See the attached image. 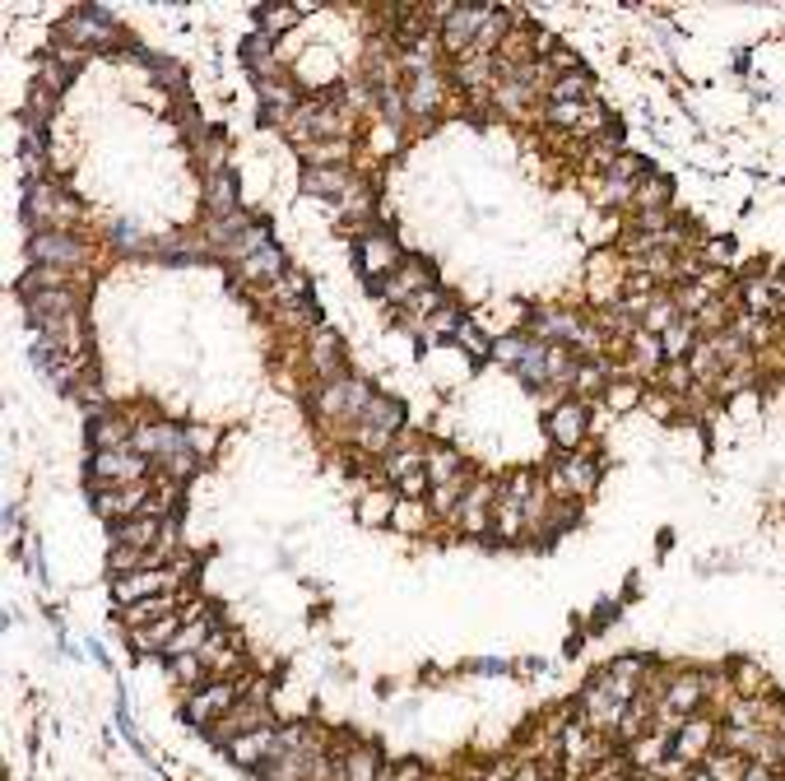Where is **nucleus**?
<instances>
[{"label":"nucleus","instance_id":"41","mask_svg":"<svg viewBox=\"0 0 785 781\" xmlns=\"http://www.w3.org/2000/svg\"><path fill=\"white\" fill-rule=\"evenodd\" d=\"M729 684H735L739 698H772V680H766L758 666H748V661L729 670Z\"/></svg>","mask_w":785,"mask_h":781},{"label":"nucleus","instance_id":"4","mask_svg":"<svg viewBox=\"0 0 785 781\" xmlns=\"http://www.w3.org/2000/svg\"><path fill=\"white\" fill-rule=\"evenodd\" d=\"M600 489V461L590 451H557L549 471V493L557 502H581Z\"/></svg>","mask_w":785,"mask_h":781},{"label":"nucleus","instance_id":"14","mask_svg":"<svg viewBox=\"0 0 785 781\" xmlns=\"http://www.w3.org/2000/svg\"><path fill=\"white\" fill-rule=\"evenodd\" d=\"M544 428H549V438H553L557 451H581L586 432H590V410H586V401H563V405H553V410H549V419H544Z\"/></svg>","mask_w":785,"mask_h":781},{"label":"nucleus","instance_id":"53","mask_svg":"<svg viewBox=\"0 0 785 781\" xmlns=\"http://www.w3.org/2000/svg\"><path fill=\"white\" fill-rule=\"evenodd\" d=\"M516 768H520V758H498L479 772V781H516Z\"/></svg>","mask_w":785,"mask_h":781},{"label":"nucleus","instance_id":"54","mask_svg":"<svg viewBox=\"0 0 785 781\" xmlns=\"http://www.w3.org/2000/svg\"><path fill=\"white\" fill-rule=\"evenodd\" d=\"M159 465H163V471H168L172 479H182V475L196 471V451L186 447V451H177V456H168V461H159Z\"/></svg>","mask_w":785,"mask_h":781},{"label":"nucleus","instance_id":"56","mask_svg":"<svg viewBox=\"0 0 785 781\" xmlns=\"http://www.w3.org/2000/svg\"><path fill=\"white\" fill-rule=\"evenodd\" d=\"M387 781H428V777H424V768H418L414 758H405V762H391V768H387Z\"/></svg>","mask_w":785,"mask_h":781},{"label":"nucleus","instance_id":"16","mask_svg":"<svg viewBox=\"0 0 785 781\" xmlns=\"http://www.w3.org/2000/svg\"><path fill=\"white\" fill-rule=\"evenodd\" d=\"M28 260L33 266H61V270H79L84 266V247L70 233H33L28 237Z\"/></svg>","mask_w":785,"mask_h":781},{"label":"nucleus","instance_id":"64","mask_svg":"<svg viewBox=\"0 0 785 781\" xmlns=\"http://www.w3.org/2000/svg\"><path fill=\"white\" fill-rule=\"evenodd\" d=\"M776 754H781V762H785V725L776 731Z\"/></svg>","mask_w":785,"mask_h":781},{"label":"nucleus","instance_id":"15","mask_svg":"<svg viewBox=\"0 0 785 781\" xmlns=\"http://www.w3.org/2000/svg\"><path fill=\"white\" fill-rule=\"evenodd\" d=\"M274 740H279V725H260V731H247V735H237L223 744V754H229L233 768L242 772H260L266 762L274 758Z\"/></svg>","mask_w":785,"mask_h":781},{"label":"nucleus","instance_id":"36","mask_svg":"<svg viewBox=\"0 0 785 781\" xmlns=\"http://www.w3.org/2000/svg\"><path fill=\"white\" fill-rule=\"evenodd\" d=\"M168 680L182 693H196V688H205L209 680H214V674H209V666L200 661V656H177V661H168Z\"/></svg>","mask_w":785,"mask_h":781},{"label":"nucleus","instance_id":"62","mask_svg":"<svg viewBox=\"0 0 785 781\" xmlns=\"http://www.w3.org/2000/svg\"><path fill=\"white\" fill-rule=\"evenodd\" d=\"M293 20H298V10H274V14H270V28H284V24H293ZM270 28H266V33H270Z\"/></svg>","mask_w":785,"mask_h":781},{"label":"nucleus","instance_id":"28","mask_svg":"<svg viewBox=\"0 0 785 781\" xmlns=\"http://www.w3.org/2000/svg\"><path fill=\"white\" fill-rule=\"evenodd\" d=\"M135 432H126V419H116V410H94L89 419V442L94 451H116V447H131Z\"/></svg>","mask_w":785,"mask_h":781},{"label":"nucleus","instance_id":"3","mask_svg":"<svg viewBox=\"0 0 785 781\" xmlns=\"http://www.w3.org/2000/svg\"><path fill=\"white\" fill-rule=\"evenodd\" d=\"M716 749H721V717H711V711H692V717L678 721L670 758L678 762V768H702Z\"/></svg>","mask_w":785,"mask_h":781},{"label":"nucleus","instance_id":"30","mask_svg":"<svg viewBox=\"0 0 785 781\" xmlns=\"http://www.w3.org/2000/svg\"><path fill=\"white\" fill-rule=\"evenodd\" d=\"M237 270H242V280H266V284H274V280H284V256H279L274 242H266V247H256L252 256H242Z\"/></svg>","mask_w":785,"mask_h":781},{"label":"nucleus","instance_id":"11","mask_svg":"<svg viewBox=\"0 0 785 781\" xmlns=\"http://www.w3.org/2000/svg\"><path fill=\"white\" fill-rule=\"evenodd\" d=\"M405 428V405L400 401H387V395H372V405L363 410V419L354 424L358 442L368 451H391V438Z\"/></svg>","mask_w":785,"mask_h":781},{"label":"nucleus","instance_id":"47","mask_svg":"<svg viewBox=\"0 0 785 781\" xmlns=\"http://www.w3.org/2000/svg\"><path fill=\"white\" fill-rule=\"evenodd\" d=\"M572 387H577V395H604L609 377H604L600 363H577V373H572Z\"/></svg>","mask_w":785,"mask_h":781},{"label":"nucleus","instance_id":"48","mask_svg":"<svg viewBox=\"0 0 785 781\" xmlns=\"http://www.w3.org/2000/svg\"><path fill=\"white\" fill-rule=\"evenodd\" d=\"M242 57H247V65H256L260 75H274V71H270V61H274L270 33H256V38H247V47H242Z\"/></svg>","mask_w":785,"mask_h":781},{"label":"nucleus","instance_id":"35","mask_svg":"<svg viewBox=\"0 0 785 781\" xmlns=\"http://www.w3.org/2000/svg\"><path fill=\"white\" fill-rule=\"evenodd\" d=\"M205 210L209 215H237V182H233V172H214V178H205Z\"/></svg>","mask_w":785,"mask_h":781},{"label":"nucleus","instance_id":"27","mask_svg":"<svg viewBox=\"0 0 785 781\" xmlns=\"http://www.w3.org/2000/svg\"><path fill=\"white\" fill-rule=\"evenodd\" d=\"M442 94H446V84H442V75H438V71H414V75H409L405 108H409L414 117H428V112L442 102Z\"/></svg>","mask_w":785,"mask_h":781},{"label":"nucleus","instance_id":"2","mask_svg":"<svg viewBox=\"0 0 785 781\" xmlns=\"http://www.w3.org/2000/svg\"><path fill=\"white\" fill-rule=\"evenodd\" d=\"M242 688H247V674H237V680H209L205 688L186 693L182 721H186V725H196V731H209V725H219V721L237 707Z\"/></svg>","mask_w":785,"mask_h":781},{"label":"nucleus","instance_id":"55","mask_svg":"<svg viewBox=\"0 0 785 781\" xmlns=\"http://www.w3.org/2000/svg\"><path fill=\"white\" fill-rule=\"evenodd\" d=\"M618 619V600H600L596 610H590V633H600V629H609V623Z\"/></svg>","mask_w":785,"mask_h":781},{"label":"nucleus","instance_id":"40","mask_svg":"<svg viewBox=\"0 0 785 781\" xmlns=\"http://www.w3.org/2000/svg\"><path fill=\"white\" fill-rule=\"evenodd\" d=\"M465 489H469V475L451 479V484H438V489H428V508H432V516H446V521L456 516V508H461Z\"/></svg>","mask_w":785,"mask_h":781},{"label":"nucleus","instance_id":"22","mask_svg":"<svg viewBox=\"0 0 785 781\" xmlns=\"http://www.w3.org/2000/svg\"><path fill=\"white\" fill-rule=\"evenodd\" d=\"M428 289H432L428 266H400V270H391L387 280H381V298H387V303H409L414 293L424 298Z\"/></svg>","mask_w":785,"mask_h":781},{"label":"nucleus","instance_id":"43","mask_svg":"<svg viewBox=\"0 0 785 781\" xmlns=\"http://www.w3.org/2000/svg\"><path fill=\"white\" fill-rule=\"evenodd\" d=\"M590 75L586 71H577V75H557L553 80V89H549V102H586L590 98Z\"/></svg>","mask_w":785,"mask_h":781},{"label":"nucleus","instance_id":"45","mask_svg":"<svg viewBox=\"0 0 785 781\" xmlns=\"http://www.w3.org/2000/svg\"><path fill=\"white\" fill-rule=\"evenodd\" d=\"M590 117V102H549V126L557 131H581Z\"/></svg>","mask_w":785,"mask_h":781},{"label":"nucleus","instance_id":"46","mask_svg":"<svg viewBox=\"0 0 785 781\" xmlns=\"http://www.w3.org/2000/svg\"><path fill=\"white\" fill-rule=\"evenodd\" d=\"M633 205H637V210H665V205H670V182L665 178H647L637 186Z\"/></svg>","mask_w":785,"mask_h":781},{"label":"nucleus","instance_id":"24","mask_svg":"<svg viewBox=\"0 0 785 781\" xmlns=\"http://www.w3.org/2000/svg\"><path fill=\"white\" fill-rule=\"evenodd\" d=\"M65 38L75 47H98V42H112L116 28L108 24V14L102 10H79V14H70L65 20Z\"/></svg>","mask_w":785,"mask_h":781},{"label":"nucleus","instance_id":"59","mask_svg":"<svg viewBox=\"0 0 785 781\" xmlns=\"http://www.w3.org/2000/svg\"><path fill=\"white\" fill-rule=\"evenodd\" d=\"M707 256H716V266H729V256H735V242H729V237L711 242V247H707Z\"/></svg>","mask_w":785,"mask_h":781},{"label":"nucleus","instance_id":"60","mask_svg":"<svg viewBox=\"0 0 785 781\" xmlns=\"http://www.w3.org/2000/svg\"><path fill=\"white\" fill-rule=\"evenodd\" d=\"M475 674H512V666L498 661V656H488V661H475Z\"/></svg>","mask_w":785,"mask_h":781},{"label":"nucleus","instance_id":"9","mask_svg":"<svg viewBox=\"0 0 785 781\" xmlns=\"http://www.w3.org/2000/svg\"><path fill=\"white\" fill-rule=\"evenodd\" d=\"M493 508H498V484L493 479H469V489L456 508V530L469 535V540H488V530H493Z\"/></svg>","mask_w":785,"mask_h":781},{"label":"nucleus","instance_id":"23","mask_svg":"<svg viewBox=\"0 0 785 781\" xmlns=\"http://www.w3.org/2000/svg\"><path fill=\"white\" fill-rule=\"evenodd\" d=\"M163 530H168V521H159V516H131V521H121V526H112V545L159 549V545H163Z\"/></svg>","mask_w":785,"mask_h":781},{"label":"nucleus","instance_id":"25","mask_svg":"<svg viewBox=\"0 0 785 781\" xmlns=\"http://www.w3.org/2000/svg\"><path fill=\"white\" fill-rule=\"evenodd\" d=\"M182 610H186V605H182ZM182 610H177V614H168V619H159V623H149V629L126 633L131 651H135V656H163V651H168V642L177 637V629H182Z\"/></svg>","mask_w":785,"mask_h":781},{"label":"nucleus","instance_id":"44","mask_svg":"<svg viewBox=\"0 0 785 781\" xmlns=\"http://www.w3.org/2000/svg\"><path fill=\"white\" fill-rule=\"evenodd\" d=\"M702 768L711 772V781H744V772H748V758H739V754H729V749H716L711 754Z\"/></svg>","mask_w":785,"mask_h":781},{"label":"nucleus","instance_id":"38","mask_svg":"<svg viewBox=\"0 0 785 781\" xmlns=\"http://www.w3.org/2000/svg\"><path fill=\"white\" fill-rule=\"evenodd\" d=\"M311 368H317L326 381H335V373H340V335L335 331L311 335Z\"/></svg>","mask_w":785,"mask_h":781},{"label":"nucleus","instance_id":"19","mask_svg":"<svg viewBox=\"0 0 785 781\" xmlns=\"http://www.w3.org/2000/svg\"><path fill=\"white\" fill-rule=\"evenodd\" d=\"M186 605V591H168V596H149V600H139V605H126L121 610V623H126V633L135 629H149V623H159L168 614H177Z\"/></svg>","mask_w":785,"mask_h":781},{"label":"nucleus","instance_id":"17","mask_svg":"<svg viewBox=\"0 0 785 781\" xmlns=\"http://www.w3.org/2000/svg\"><path fill=\"white\" fill-rule=\"evenodd\" d=\"M131 447L139 451V456H149L154 465L168 461V456H177V451L191 447V432L177 428V424H145V428H135V438Z\"/></svg>","mask_w":785,"mask_h":781},{"label":"nucleus","instance_id":"39","mask_svg":"<svg viewBox=\"0 0 785 781\" xmlns=\"http://www.w3.org/2000/svg\"><path fill=\"white\" fill-rule=\"evenodd\" d=\"M424 465H428L424 447H395V451H387V479L391 484L409 479V475H424Z\"/></svg>","mask_w":785,"mask_h":781},{"label":"nucleus","instance_id":"7","mask_svg":"<svg viewBox=\"0 0 785 781\" xmlns=\"http://www.w3.org/2000/svg\"><path fill=\"white\" fill-rule=\"evenodd\" d=\"M317 414L321 419H340V424H358L363 419V410L372 405V387L368 381H354V377H335V381H326V387L317 391Z\"/></svg>","mask_w":785,"mask_h":781},{"label":"nucleus","instance_id":"33","mask_svg":"<svg viewBox=\"0 0 785 781\" xmlns=\"http://www.w3.org/2000/svg\"><path fill=\"white\" fill-rule=\"evenodd\" d=\"M424 475H428V489H438V484L461 479V475H465L461 451H456V447H428V465H424Z\"/></svg>","mask_w":785,"mask_h":781},{"label":"nucleus","instance_id":"10","mask_svg":"<svg viewBox=\"0 0 785 781\" xmlns=\"http://www.w3.org/2000/svg\"><path fill=\"white\" fill-rule=\"evenodd\" d=\"M145 475H149V456H139L135 447L94 451V461H89V479H94V489H116V484H139Z\"/></svg>","mask_w":785,"mask_h":781},{"label":"nucleus","instance_id":"52","mask_svg":"<svg viewBox=\"0 0 785 781\" xmlns=\"http://www.w3.org/2000/svg\"><path fill=\"white\" fill-rule=\"evenodd\" d=\"M428 331H432V335H442V331H465V317H461L456 307H438V312H432V321H428Z\"/></svg>","mask_w":785,"mask_h":781},{"label":"nucleus","instance_id":"58","mask_svg":"<svg viewBox=\"0 0 785 781\" xmlns=\"http://www.w3.org/2000/svg\"><path fill=\"white\" fill-rule=\"evenodd\" d=\"M205 168H209V178H214V172H223V141H205Z\"/></svg>","mask_w":785,"mask_h":781},{"label":"nucleus","instance_id":"26","mask_svg":"<svg viewBox=\"0 0 785 781\" xmlns=\"http://www.w3.org/2000/svg\"><path fill=\"white\" fill-rule=\"evenodd\" d=\"M340 768H344V781H381L387 777V762L372 744H348L340 749Z\"/></svg>","mask_w":785,"mask_h":781},{"label":"nucleus","instance_id":"5","mask_svg":"<svg viewBox=\"0 0 785 781\" xmlns=\"http://www.w3.org/2000/svg\"><path fill=\"white\" fill-rule=\"evenodd\" d=\"M186 577H191L186 563L145 568V572H131V577H112V600H116V610H126V605H139V600H149V596L182 591Z\"/></svg>","mask_w":785,"mask_h":781},{"label":"nucleus","instance_id":"37","mask_svg":"<svg viewBox=\"0 0 785 781\" xmlns=\"http://www.w3.org/2000/svg\"><path fill=\"white\" fill-rule=\"evenodd\" d=\"M428 521H432L428 498H400V502H395V516H391V526H395V530L424 535V530H428Z\"/></svg>","mask_w":785,"mask_h":781},{"label":"nucleus","instance_id":"21","mask_svg":"<svg viewBox=\"0 0 785 781\" xmlns=\"http://www.w3.org/2000/svg\"><path fill=\"white\" fill-rule=\"evenodd\" d=\"M358 260H363V270H368V274H381V280H387L391 270L405 266L391 233H368V237H363V242H358Z\"/></svg>","mask_w":785,"mask_h":781},{"label":"nucleus","instance_id":"20","mask_svg":"<svg viewBox=\"0 0 785 781\" xmlns=\"http://www.w3.org/2000/svg\"><path fill=\"white\" fill-rule=\"evenodd\" d=\"M670 744H674V735H665V731H647L641 740H633L627 744V762H633V772H665Z\"/></svg>","mask_w":785,"mask_h":781},{"label":"nucleus","instance_id":"31","mask_svg":"<svg viewBox=\"0 0 785 781\" xmlns=\"http://www.w3.org/2000/svg\"><path fill=\"white\" fill-rule=\"evenodd\" d=\"M24 298H38V293H70V270L61 266H28L20 280Z\"/></svg>","mask_w":785,"mask_h":781},{"label":"nucleus","instance_id":"13","mask_svg":"<svg viewBox=\"0 0 785 781\" xmlns=\"http://www.w3.org/2000/svg\"><path fill=\"white\" fill-rule=\"evenodd\" d=\"M149 493H154L149 479L116 484V489H94V512H98L102 521H112V526H121V521H131V516H145Z\"/></svg>","mask_w":785,"mask_h":781},{"label":"nucleus","instance_id":"18","mask_svg":"<svg viewBox=\"0 0 785 781\" xmlns=\"http://www.w3.org/2000/svg\"><path fill=\"white\" fill-rule=\"evenodd\" d=\"M488 14H493V10L456 5V10L446 14V24H442V42H446L451 51H469V47H475V38H479V28L488 24Z\"/></svg>","mask_w":785,"mask_h":781},{"label":"nucleus","instance_id":"6","mask_svg":"<svg viewBox=\"0 0 785 781\" xmlns=\"http://www.w3.org/2000/svg\"><path fill=\"white\" fill-rule=\"evenodd\" d=\"M79 205L61 196V186L51 182H33L28 196H24V219L33 223V233H65L70 223H75Z\"/></svg>","mask_w":785,"mask_h":781},{"label":"nucleus","instance_id":"63","mask_svg":"<svg viewBox=\"0 0 785 781\" xmlns=\"http://www.w3.org/2000/svg\"><path fill=\"white\" fill-rule=\"evenodd\" d=\"M684 781H711V772H707V768H692Z\"/></svg>","mask_w":785,"mask_h":781},{"label":"nucleus","instance_id":"8","mask_svg":"<svg viewBox=\"0 0 785 781\" xmlns=\"http://www.w3.org/2000/svg\"><path fill=\"white\" fill-rule=\"evenodd\" d=\"M707 688L711 680L702 670H670L665 674V693H660V707L655 711H665V717H692V711H707Z\"/></svg>","mask_w":785,"mask_h":781},{"label":"nucleus","instance_id":"57","mask_svg":"<svg viewBox=\"0 0 785 781\" xmlns=\"http://www.w3.org/2000/svg\"><path fill=\"white\" fill-rule=\"evenodd\" d=\"M42 80H47V89H65V80H70V71L57 61V57H42Z\"/></svg>","mask_w":785,"mask_h":781},{"label":"nucleus","instance_id":"29","mask_svg":"<svg viewBox=\"0 0 785 781\" xmlns=\"http://www.w3.org/2000/svg\"><path fill=\"white\" fill-rule=\"evenodd\" d=\"M303 191H311V196H321V200H344L348 191H354V178H348L344 168H307Z\"/></svg>","mask_w":785,"mask_h":781},{"label":"nucleus","instance_id":"51","mask_svg":"<svg viewBox=\"0 0 785 781\" xmlns=\"http://www.w3.org/2000/svg\"><path fill=\"white\" fill-rule=\"evenodd\" d=\"M526 350H530L526 335H502V340L493 344V354H498L502 363H520V358H526Z\"/></svg>","mask_w":785,"mask_h":781},{"label":"nucleus","instance_id":"34","mask_svg":"<svg viewBox=\"0 0 785 781\" xmlns=\"http://www.w3.org/2000/svg\"><path fill=\"white\" fill-rule=\"evenodd\" d=\"M395 502H400L395 489H368L358 498V521H363V526H391Z\"/></svg>","mask_w":785,"mask_h":781},{"label":"nucleus","instance_id":"32","mask_svg":"<svg viewBox=\"0 0 785 781\" xmlns=\"http://www.w3.org/2000/svg\"><path fill=\"white\" fill-rule=\"evenodd\" d=\"M692 350H697V321L678 317L670 331H660V354H665V363H688Z\"/></svg>","mask_w":785,"mask_h":781},{"label":"nucleus","instance_id":"50","mask_svg":"<svg viewBox=\"0 0 785 781\" xmlns=\"http://www.w3.org/2000/svg\"><path fill=\"white\" fill-rule=\"evenodd\" d=\"M637 401H641V387H637V381H609V387H604V405H609V410H633Z\"/></svg>","mask_w":785,"mask_h":781},{"label":"nucleus","instance_id":"61","mask_svg":"<svg viewBox=\"0 0 785 781\" xmlns=\"http://www.w3.org/2000/svg\"><path fill=\"white\" fill-rule=\"evenodd\" d=\"M744 781H776V772H772V768H762V762H748Z\"/></svg>","mask_w":785,"mask_h":781},{"label":"nucleus","instance_id":"1","mask_svg":"<svg viewBox=\"0 0 785 781\" xmlns=\"http://www.w3.org/2000/svg\"><path fill=\"white\" fill-rule=\"evenodd\" d=\"M260 725H274V717H270V684L260 680V674H247V688H242L237 707L219 725H209L205 735L214 744H229V740L247 735V731H260Z\"/></svg>","mask_w":785,"mask_h":781},{"label":"nucleus","instance_id":"42","mask_svg":"<svg viewBox=\"0 0 785 781\" xmlns=\"http://www.w3.org/2000/svg\"><path fill=\"white\" fill-rule=\"evenodd\" d=\"M674 321H678V307H674V298H670V293H655V298H651V307L641 312V331H651V335L670 331Z\"/></svg>","mask_w":785,"mask_h":781},{"label":"nucleus","instance_id":"49","mask_svg":"<svg viewBox=\"0 0 785 781\" xmlns=\"http://www.w3.org/2000/svg\"><path fill=\"white\" fill-rule=\"evenodd\" d=\"M633 196H637V182L604 178V182L596 186V200H600V205H633Z\"/></svg>","mask_w":785,"mask_h":781},{"label":"nucleus","instance_id":"12","mask_svg":"<svg viewBox=\"0 0 785 781\" xmlns=\"http://www.w3.org/2000/svg\"><path fill=\"white\" fill-rule=\"evenodd\" d=\"M623 707H627V703L596 674V680L581 688V698H577V717H581L596 735H614L618 721H623Z\"/></svg>","mask_w":785,"mask_h":781}]
</instances>
